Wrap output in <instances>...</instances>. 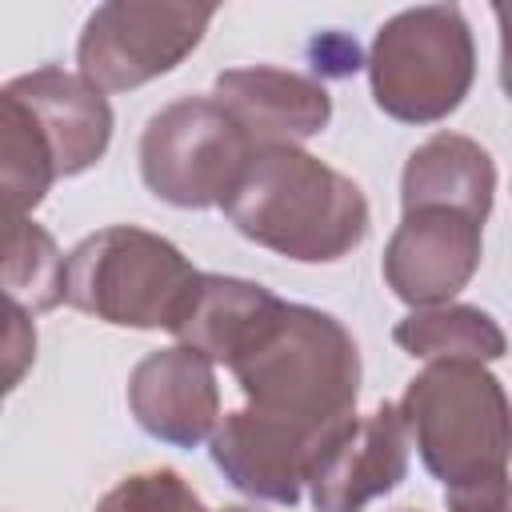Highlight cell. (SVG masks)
<instances>
[{"instance_id":"5b68a950","label":"cell","mask_w":512,"mask_h":512,"mask_svg":"<svg viewBox=\"0 0 512 512\" xmlns=\"http://www.w3.org/2000/svg\"><path fill=\"white\" fill-rule=\"evenodd\" d=\"M372 100L400 124H436L476 80V44L456 4L404 8L380 24L368 52Z\"/></svg>"},{"instance_id":"52a82bcc","label":"cell","mask_w":512,"mask_h":512,"mask_svg":"<svg viewBox=\"0 0 512 512\" xmlns=\"http://www.w3.org/2000/svg\"><path fill=\"white\" fill-rule=\"evenodd\" d=\"M216 8L108 0L76 40L80 76L96 92H128L172 72L208 32Z\"/></svg>"},{"instance_id":"6da1fadb","label":"cell","mask_w":512,"mask_h":512,"mask_svg":"<svg viewBox=\"0 0 512 512\" xmlns=\"http://www.w3.org/2000/svg\"><path fill=\"white\" fill-rule=\"evenodd\" d=\"M220 208L240 236L300 264L344 260L368 236L360 184L304 148L252 152Z\"/></svg>"},{"instance_id":"603a6c76","label":"cell","mask_w":512,"mask_h":512,"mask_svg":"<svg viewBox=\"0 0 512 512\" xmlns=\"http://www.w3.org/2000/svg\"><path fill=\"white\" fill-rule=\"evenodd\" d=\"M396 512H420V508H396Z\"/></svg>"},{"instance_id":"44dd1931","label":"cell","mask_w":512,"mask_h":512,"mask_svg":"<svg viewBox=\"0 0 512 512\" xmlns=\"http://www.w3.org/2000/svg\"><path fill=\"white\" fill-rule=\"evenodd\" d=\"M444 500H448V512H508V476L444 488Z\"/></svg>"},{"instance_id":"9a60e30c","label":"cell","mask_w":512,"mask_h":512,"mask_svg":"<svg viewBox=\"0 0 512 512\" xmlns=\"http://www.w3.org/2000/svg\"><path fill=\"white\" fill-rule=\"evenodd\" d=\"M496 192V164L488 148L460 132L428 136L404 164L400 176V204L412 208H452L472 220H488Z\"/></svg>"},{"instance_id":"8992f818","label":"cell","mask_w":512,"mask_h":512,"mask_svg":"<svg viewBox=\"0 0 512 512\" xmlns=\"http://www.w3.org/2000/svg\"><path fill=\"white\" fill-rule=\"evenodd\" d=\"M252 160V144L216 96L164 104L140 136V176L148 192L176 208L224 204Z\"/></svg>"},{"instance_id":"ac0fdd59","label":"cell","mask_w":512,"mask_h":512,"mask_svg":"<svg viewBox=\"0 0 512 512\" xmlns=\"http://www.w3.org/2000/svg\"><path fill=\"white\" fill-rule=\"evenodd\" d=\"M0 292L32 316L64 300V252L36 220L0 228Z\"/></svg>"},{"instance_id":"7a4b0ae2","label":"cell","mask_w":512,"mask_h":512,"mask_svg":"<svg viewBox=\"0 0 512 512\" xmlns=\"http://www.w3.org/2000/svg\"><path fill=\"white\" fill-rule=\"evenodd\" d=\"M228 368L248 396V408L264 416L312 432H340L356 420L360 352L352 332L320 308L284 300Z\"/></svg>"},{"instance_id":"e0dca14e","label":"cell","mask_w":512,"mask_h":512,"mask_svg":"<svg viewBox=\"0 0 512 512\" xmlns=\"http://www.w3.org/2000/svg\"><path fill=\"white\" fill-rule=\"evenodd\" d=\"M392 340L428 364H492L508 348L500 324L476 304L416 308L392 328Z\"/></svg>"},{"instance_id":"5bb4252c","label":"cell","mask_w":512,"mask_h":512,"mask_svg":"<svg viewBox=\"0 0 512 512\" xmlns=\"http://www.w3.org/2000/svg\"><path fill=\"white\" fill-rule=\"evenodd\" d=\"M280 304L284 300L268 292L264 284L220 276V272H200L172 336L184 348L200 352L208 364L228 368L264 332V324L280 312Z\"/></svg>"},{"instance_id":"2e32d148","label":"cell","mask_w":512,"mask_h":512,"mask_svg":"<svg viewBox=\"0 0 512 512\" xmlns=\"http://www.w3.org/2000/svg\"><path fill=\"white\" fill-rule=\"evenodd\" d=\"M60 180L52 140L28 100L4 84L0 88V228L32 220V208Z\"/></svg>"},{"instance_id":"ffe728a7","label":"cell","mask_w":512,"mask_h":512,"mask_svg":"<svg viewBox=\"0 0 512 512\" xmlns=\"http://www.w3.org/2000/svg\"><path fill=\"white\" fill-rule=\"evenodd\" d=\"M36 364V324L16 300L0 292V396L12 392Z\"/></svg>"},{"instance_id":"9c48e42d","label":"cell","mask_w":512,"mask_h":512,"mask_svg":"<svg viewBox=\"0 0 512 512\" xmlns=\"http://www.w3.org/2000/svg\"><path fill=\"white\" fill-rule=\"evenodd\" d=\"M484 224L452 208H412L384 248V280L412 308L448 304L480 268Z\"/></svg>"},{"instance_id":"4fadbf2b","label":"cell","mask_w":512,"mask_h":512,"mask_svg":"<svg viewBox=\"0 0 512 512\" xmlns=\"http://www.w3.org/2000/svg\"><path fill=\"white\" fill-rule=\"evenodd\" d=\"M8 84L40 116V124L52 140L60 176H80L108 152L112 108H108V96L96 92L84 76H72L56 64H44V68L24 72Z\"/></svg>"},{"instance_id":"277c9868","label":"cell","mask_w":512,"mask_h":512,"mask_svg":"<svg viewBox=\"0 0 512 512\" xmlns=\"http://www.w3.org/2000/svg\"><path fill=\"white\" fill-rule=\"evenodd\" d=\"M196 276L172 240L136 224H112L64 256V300L116 328L172 332Z\"/></svg>"},{"instance_id":"8fae6325","label":"cell","mask_w":512,"mask_h":512,"mask_svg":"<svg viewBox=\"0 0 512 512\" xmlns=\"http://www.w3.org/2000/svg\"><path fill=\"white\" fill-rule=\"evenodd\" d=\"M216 100L240 124L252 152L300 148L304 140L320 136L332 120V96L320 80L272 64L220 72Z\"/></svg>"},{"instance_id":"ba28073f","label":"cell","mask_w":512,"mask_h":512,"mask_svg":"<svg viewBox=\"0 0 512 512\" xmlns=\"http://www.w3.org/2000/svg\"><path fill=\"white\" fill-rule=\"evenodd\" d=\"M332 436L336 432H312L304 424L264 416L256 408H236L216 420L208 444H212V464L224 472V480L236 492L292 508L320 448Z\"/></svg>"},{"instance_id":"7c38bea8","label":"cell","mask_w":512,"mask_h":512,"mask_svg":"<svg viewBox=\"0 0 512 512\" xmlns=\"http://www.w3.org/2000/svg\"><path fill=\"white\" fill-rule=\"evenodd\" d=\"M128 408L148 436L172 448H196L220 420V384L200 352L184 344L156 348L128 376Z\"/></svg>"},{"instance_id":"3957f363","label":"cell","mask_w":512,"mask_h":512,"mask_svg":"<svg viewBox=\"0 0 512 512\" xmlns=\"http://www.w3.org/2000/svg\"><path fill=\"white\" fill-rule=\"evenodd\" d=\"M396 412L444 488L508 476V396L484 364H428Z\"/></svg>"},{"instance_id":"7402d4cb","label":"cell","mask_w":512,"mask_h":512,"mask_svg":"<svg viewBox=\"0 0 512 512\" xmlns=\"http://www.w3.org/2000/svg\"><path fill=\"white\" fill-rule=\"evenodd\" d=\"M220 512H260V508H244V504H232V508H220Z\"/></svg>"},{"instance_id":"d6986e66","label":"cell","mask_w":512,"mask_h":512,"mask_svg":"<svg viewBox=\"0 0 512 512\" xmlns=\"http://www.w3.org/2000/svg\"><path fill=\"white\" fill-rule=\"evenodd\" d=\"M96 512H208L192 484L172 468H148L108 488Z\"/></svg>"},{"instance_id":"30bf717a","label":"cell","mask_w":512,"mask_h":512,"mask_svg":"<svg viewBox=\"0 0 512 512\" xmlns=\"http://www.w3.org/2000/svg\"><path fill=\"white\" fill-rule=\"evenodd\" d=\"M408 476V432L396 404H380L364 420L340 428L308 472L316 512H364Z\"/></svg>"}]
</instances>
